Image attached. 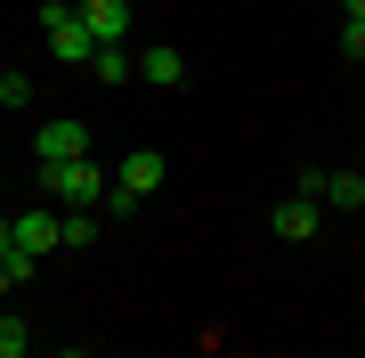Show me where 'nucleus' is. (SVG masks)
<instances>
[{"instance_id":"1","label":"nucleus","mask_w":365,"mask_h":358,"mask_svg":"<svg viewBox=\"0 0 365 358\" xmlns=\"http://www.w3.org/2000/svg\"><path fill=\"white\" fill-rule=\"evenodd\" d=\"M163 179H170V155H146V146H138V155L114 171V187H106V220H130V212L155 196Z\"/></svg>"},{"instance_id":"2","label":"nucleus","mask_w":365,"mask_h":358,"mask_svg":"<svg viewBox=\"0 0 365 358\" xmlns=\"http://www.w3.org/2000/svg\"><path fill=\"white\" fill-rule=\"evenodd\" d=\"M41 41H49V57L57 66H90V25H81V0H49V9H41Z\"/></svg>"},{"instance_id":"3","label":"nucleus","mask_w":365,"mask_h":358,"mask_svg":"<svg viewBox=\"0 0 365 358\" xmlns=\"http://www.w3.org/2000/svg\"><path fill=\"white\" fill-rule=\"evenodd\" d=\"M41 187H49L57 204H90V212H106V187H114V179H106L90 155H73V163H41Z\"/></svg>"},{"instance_id":"4","label":"nucleus","mask_w":365,"mask_h":358,"mask_svg":"<svg viewBox=\"0 0 365 358\" xmlns=\"http://www.w3.org/2000/svg\"><path fill=\"white\" fill-rule=\"evenodd\" d=\"M33 155H41V163H73V155H90V122H81V114H49V122L33 131Z\"/></svg>"},{"instance_id":"5","label":"nucleus","mask_w":365,"mask_h":358,"mask_svg":"<svg viewBox=\"0 0 365 358\" xmlns=\"http://www.w3.org/2000/svg\"><path fill=\"white\" fill-rule=\"evenodd\" d=\"M268 228H276L284 244H309L317 228H325V204H317V196H300V187H292V196H284V204L268 212Z\"/></svg>"},{"instance_id":"6","label":"nucleus","mask_w":365,"mask_h":358,"mask_svg":"<svg viewBox=\"0 0 365 358\" xmlns=\"http://www.w3.org/2000/svg\"><path fill=\"white\" fill-rule=\"evenodd\" d=\"M138 81H146V90H179V81H187V57L170 49V41H155V49H138Z\"/></svg>"},{"instance_id":"7","label":"nucleus","mask_w":365,"mask_h":358,"mask_svg":"<svg viewBox=\"0 0 365 358\" xmlns=\"http://www.w3.org/2000/svg\"><path fill=\"white\" fill-rule=\"evenodd\" d=\"M90 41H130V0H81Z\"/></svg>"},{"instance_id":"8","label":"nucleus","mask_w":365,"mask_h":358,"mask_svg":"<svg viewBox=\"0 0 365 358\" xmlns=\"http://www.w3.org/2000/svg\"><path fill=\"white\" fill-rule=\"evenodd\" d=\"M16 252H33V261L57 252V212L49 204H41V212H16Z\"/></svg>"},{"instance_id":"9","label":"nucleus","mask_w":365,"mask_h":358,"mask_svg":"<svg viewBox=\"0 0 365 358\" xmlns=\"http://www.w3.org/2000/svg\"><path fill=\"white\" fill-rule=\"evenodd\" d=\"M317 204H333V212H365V171H325V179H317Z\"/></svg>"},{"instance_id":"10","label":"nucleus","mask_w":365,"mask_h":358,"mask_svg":"<svg viewBox=\"0 0 365 358\" xmlns=\"http://www.w3.org/2000/svg\"><path fill=\"white\" fill-rule=\"evenodd\" d=\"M90 74L106 81V90H122V81H130V74H138V57H130V49H122V41H98V49H90Z\"/></svg>"},{"instance_id":"11","label":"nucleus","mask_w":365,"mask_h":358,"mask_svg":"<svg viewBox=\"0 0 365 358\" xmlns=\"http://www.w3.org/2000/svg\"><path fill=\"white\" fill-rule=\"evenodd\" d=\"M0 358H33V326L16 309H0Z\"/></svg>"},{"instance_id":"12","label":"nucleus","mask_w":365,"mask_h":358,"mask_svg":"<svg viewBox=\"0 0 365 358\" xmlns=\"http://www.w3.org/2000/svg\"><path fill=\"white\" fill-rule=\"evenodd\" d=\"M0 106H9V114H25V106H33V81L16 74V66H0Z\"/></svg>"},{"instance_id":"13","label":"nucleus","mask_w":365,"mask_h":358,"mask_svg":"<svg viewBox=\"0 0 365 358\" xmlns=\"http://www.w3.org/2000/svg\"><path fill=\"white\" fill-rule=\"evenodd\" d=\"M341 49H349V57H365V16H341Z\"/></svg>"},{"instance_id":"14","label":"nucleus","mask_w":365,"mask_h":358,"mask_svg":"<svg viewBox=\"0 0 365 358\" xmlns=\"http://www.w3.org/2000/svg\"><path fill=\"white\" fill-rule=\"evenodd\" d=\"M9 244H16V212H0V261H9Z\"/></svg>"},{"instance_id":"15","label":"nucleus","mask_w":365,"mask_h":358,"mask_svg":"<svg viewBox=\"0 0 365 358\" xmlns=\"http://www.w3.org/2000/svg\"><path fill=\"white\" fill-rule=\"evenodd\" d=\"M341 16H365V0H341Z\"/></svg>"},{"instance_id":"16","label":"nucleus","mask_w":365,"mask_h":358,"mask_svg":"<svg viewBox=\"0 0 365 358\" xmlns=\"http://www.w3.org/2000/svg\"><path fill=\"white\" fill-rule=\"evenodd\" d=\"M9 293H16V285H9V269H0V302H9Z\"/></svg>"}]
</instances>
